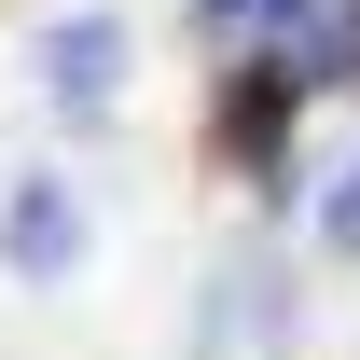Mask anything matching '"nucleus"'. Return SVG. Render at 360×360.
Returning a JSON list of instances; mask_svg holds the SVG:
<instances>
[{"label":"nucleus","instance_id":"2","mask_svg":"<svg viewBox=\"0 0 360 360\" xmlns=\"http://www.w3.org/2000/svg\"><path fill=\"white\" fill-rule=\"evenodd\" d=\"M111 84V28H56V97H97Z\"/></svg>","mask_w":360,"mask_h":360},{"label":"nucleus","instance_id":"1","mask_svg":"<svg viewBox=\"0 0 360 360\" xmlns=\"http://www.w3.org/2000/svg\"><path fill=\"white\" fill-rule=\"evenodd\" d=\"M70 236H84V222H70V194L28 180V194H14V222H0V250H14V277H56V264H70Z\"/></svg>","mask_w":360,"mask_h":360}]
</instances>
